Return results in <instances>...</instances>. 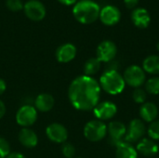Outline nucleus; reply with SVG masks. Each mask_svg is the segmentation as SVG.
I'll list each match as a JSON object with an SVG mask.
<instances>
[{
  "mask_svg": "<svg viewBox=\"0 0 159 158\" xmlns=\"http://www.w3.org/2000/svg\"><path fill=\"white\" fill-rule=\"evenodd\" d=\"M101 87L92 76L80 75L69 86L68 98L74 108L79 111L93 110L100 102Z\"/></svg>",
  "mask_w": 159,
  "mask_h": 158,
  "instance_id": "1",
  "label": "nucleus"
},
{
  "mask_svg": "<svg viewBox=\"0 0 159 158\" xmlns=\"http://www.w3.org/2000/svg\"><path fill=\"white\" fill-rule=\"evenodd\" d=\"M101 7L93 0H80L73 7V15L77 21L83 24H90L99 19Z\"/></svg>",
  "mask_w": 159,
  "mask_h": 158,
  "instance_id": "2",
  "label": "nucleus"
},
{
  "mask_svg": "<svg viewBox=\"0 0 159 158\" xmlns=\"http://www.w3.org/2000/svg\"><path fill=\"white\" fill-rule=\"evenodd\" d=\"M100 87L110 95H118L125 89L126 83L123 75L117 71L107 69L100 77Z\"/></svg>",
  "mask_w": 159,
  "mask_h": 158,
  "instance_id": "3",
  "label": "nucleus"
},
{
  "mask_svg": "<svg viewBox=\"0 0 159 158\" xmlns=\"http://www.w3.org/2000/svg\"><path fill=\"white\" fill-rule=\"evenodd\" d=\"M107 135V126L101 120H91L84 127L85 138L92 142H98Z\"/></svg>",
  "mask_w": 159,
  "mask_h": 158,
  "instance_id": "4",
  "label": "nucleus"
},
{
  "mask_svg": "<svg viewBox=\"0 0 159 158\" xmlns=\"http://www.w3.org/2000/svg\"><path fill=\"white\" fill-rule=\"evenodd\" d=\"M123 78L126 85L134 88H138L145 84L146 74L141 66L130 65L124 71Z\"/></svg>",
  "mask_w": 159,
  "mask_h": 158,
  "instance_id": "5",
  "label": "nucleus"
},
{
  "mask_svg": "<svg viewBox=\"0 0 159 158\" xmlns=\"http://www.w3.org/2000/svg\"><path fill=\"white\" fill-rule=\"evenodd\" d=\"M147 129L145 127L144 122L142 119L134 118L132 119L129 126L127 127V132L124 138V142L129 143H135L139 142L141 140L143 139Z\"/></svg>",
  "mask_w": 159,
  "mask_h": 158,
  "instance_id": "6",
  "label": "nucleus"
},
{
  "mask_svg": "<svg viewBox=\"0 0 159 158\" xmlns=\"http://www.w3.org/2000/svg\"><path fill=\"white\" fill-rule=\"evenodd\" d=\"M37 120V110L32 105L21 106L16 114V121L22 128L33 126Z\"/></svg>",
  "mask_w": 159,
  "mask_h": 158,
  "instance_id": "7",
  "label": "nucleus"
},
{
  "mask_svg": "<svg viewBox=\"0 0 159 158\" xmlns=\"http://www.w3.org/2000/svg\"><path fill=\"white\" fill-rule=\"evenodd\" d=\"M117 53L116 45L111 40H104L101 42L96 50V58L101 62L109 63L114 61Z\"/></svg>",
  "mask_w": 159,
  "mask_h": 158,
  "instance_id": "8",
  "label": "nucleus"
},
{
  "mask_svg": "<svg viewBox=\"0 0 159 158\" xmlns=\"http://www.w3.org/2000/svg\"><path fill=\"white\" fill-rule=\"evenodd\" d=\"M93 113L98 120L103 122L106 120L113 119L116 116L117 113V107L114 102L105 101V102H99L96 105V107L93 109Z\"/></svg>",
  "mask_w": 159,
  "mask_h": 158,
  "instance_id": "9",
  "label": "nucleus"
},
{
  "mask_svg": "<svg viewBox=\"0 0 159 158\" xmlns=\"http://www.w3.org/2000/svg\"><path fill=\"white\" fill-rule=\"evenodd\" d=\"M127 132V127L120 121H111L107 126V134L109 135V142L114 146L124 141Z\"/></svg>",
  "mask_w": 159,
  "mask_h": 158,
  "instance_id": "10",
  "label": "nucleus"
},
{
  "mask_svg": "<svg viewBox=\"0 0 159 158\" xmlns=\"http://www.w3.org/2000/svg\"><path fill=\"white\" fill-rule=\"evenodd\" d=\"M26 16L34 21L42 20L46 16V7L42 2L38 0H30L23 6Z\"/></svg>",
  "mask_w": 159,
  "mask_h": 158,
  "instance_id": "11",
  "label": "nucleus"
},
{
  "mask_svg": "<svg viewBox=\"0 0 159 158\" xmlns=\"http://www.w3.org/2000/svg\"><path fill=\"white\" fill-rule=\"evenodd\" d=\"M99 18L104 25L113 26L119 22L121 19V12L118 7L112 5H107L101 9Z\"/></svg>",
  "mask_w": 159,
  "mask_h": 158,
  "instance_id": "12",
  "label": "nucleus"
},
{
  "mask_svg": "<svg viewBox=\"0 0 159 158\" xmlns=\"http://www.w3.org/2000/svg\"><path fill=\"white\" fill-rule=\"evenodd\" d=\"M48 138L55 143H64L68 139V131L66 128L59 123H52L46 129Z\"/></svg>",
  "mask_w": 159,
  "mask_h": 158,
  "instance_id": "13",
  "label": "nucleus"
},
{
  "mask_svg": "<svg viewBox=\"0 0 159 158\" xmlns=\"http://www.w3.org/2000/svg\"><path fill=\"white\" fill-rule=\"evenodd\" d=\"M136 150L138 154H141L145 157H154L158 154L159 147L155 141L150 138H143L138 142Z\"/></svg>",
  "mask_w": 159,
  "mask_h": 158,
  "instance_id": "14",
  "label": "nucleus"
},
{
  "mask_svg": "<svg viewBox=\"0 0 159 158\" xmlns=\"http://www.w3.org/2000/svg\"><path fill=\"white\" fill-rule=\"evenodd\" d=\"M130 19H131L132 23L140 29L147 28L151 22V16L148 10L143 7L135 8L131 12Z\"/></svg>",
  "mask_w": 159,
  "mask_h": 158,
  "instance_id": "15",
  "label": "nucleus"
},
{
  "mask_svg": "<svg viewBox=\"0 0 159 158\" xmlns=\"http://www.w3.org/2000/svg\"><path fill=\"white\" fill-rule=\"evenodd\" d=\"M76 56V47L71 43L60 46L56 50V59L59 62L67 63L72 61Z\"/></svg>",
  "mask_w": 159,
  "mask_h": 158,
  "instance_id": "16",
  "label": "nucleus"
},
{
  "mask_svg": "<svg viewBox=\"0 0 159 158\" xmlns=\"http://www.w3.org/2000/svg\"><path fill=\"white\" fill-rule=\"evenodd\" d=\"M158 108L154 102H144L140 107V116L144 123H151L157 120Z\"/></svg>",
  "mask_w": 159,
  "mask_h": 158,
  "instance_id": "17",
  "label": "nucleus"
},
{
  "mask_svg": "<svg viewBox=\"0 0 159 158\" xmlns=\"http://www.w3.org/2000/svg\"><path fill=\"white\" fill-rule=\"evenodd\" d=\"M19 141L26 148H34L38 143V138L35 132L29 128H22L19 133Z\"/></svg>",
  "mask_w": 159,
  "mask_h": 158,
  "instance_id": "18",
  "label": "nucleus"
},
{
  "mask_svg": "<svg viewBox=\"0 0 159 158\" xmlns=\"http://www.w3.org/2000/svg\"><path fill=\"white\" fill-rule=\"evenodd\" d=\"M54 103H55V101L52 95L48 93H41L35 98L34 107L36 110L40 112L47 113V112H49L53 108Z\"/></svg>",
  "mask_w": 159,
  "mask_h": 158,
  "instance_id": "19",
  "label": "nucleus"
},
{
  "mask_svg": "<svg viewBox=\"0 0 159 158\" xmlns=\"http://www.w3.org/2000/svg\"><path fill=\"white\" fill-rule=\"evenodd\" d=\"M116 157L138 158V152L132 144L123 141L116 146Z\"/></svg>",
  "mask_w": 159,
  "mask_h": 158,
  "instance_id": "20",
  "label": "nucleus"
},
{
  "mask_svg": "<svg viewBox=\"0 0 159 158\" xmlns=\"http://www.w3.org/2000/svg\"><path fill=\"white\" fill-rule=\"evenodd\" d=\"M145 74L153 75L159 74V55H150L143 61V67Z\"/></svg>",
  "mask_w": 159,
  "mask_h": 158,
  "instance_id": "21",
  "label": "nucleus"
},
{
  "mask_svg": "<svg viewBox=\"0 0 159 158\" xmlns=\"http://www.w3.org/2000/svg\"><path fill=\"white\" fill-rule=\"evenodd\" d=\"M102 66V62L97 58L89 59L84 64V74L88 76H92L96 74Z\"/></svg>",
  "mask_w": 159,
  "mask_h": 158,
  "instance_id": "22",
  "label": "nucleus"
},
{
  "mask_svg": "<svg viewBox=\"0 0 159 158\" xmlns=\"http://www.w3.org/2000/svg\"><path fill=\"white\" fill-rule=\"evenodd\" d=\"M145 91L151 95L159 94V76H153L145 81Z\"/></svg>",
  "mask_w": 159,
  "mask_h": 158,
  "instance_id": "23",
  "label": "nucleus"
},
{
  "mask_svg": "<svg viewBox=\"0 0 159 158\" xmlns=\"http://www.w3.org/2000/svg\"><path fill=\"white\" fill-rule=\"evenodd\" d=\"M147 134L153 141H159V119H157L150 123L147 128Z\"/></svg>",
  "mask_w": 159,
  "mask_h": 158,
  "instance_id": "24",
  "label": "nucleus"
},
{
  "mask_svg": "<svg viewBox=\"0 0 159 158\" xmlns=\"http://www.w3.org/2000/svg\"><path fill=\"white\" fill-rule=\"evenodd\" d=\"M132 99L136 103L143 104L144 102H146L147 92L145 91V89H143L142 88H134V90L132 92Z\"/></svg>",
  "mask_w": 159,
  "mask_h": 158,
  "instance_id": "25",
  "label": "nucleus"
},
{
  "mask_svg": "<svg viewBox=\"0 0 159 158\" xmlns=\"http://www.w3.org/2000/svg\"><path fill=\"white\" fill-rule=\"evenodd\" d=\"M61 152L66 158H74L75 155V148L72 143L64 142L61 147Z\"/></svg>",
  "mask_w": 159,
  "mask_h": 158,
  "instance_id": "26",
  "label": "nucleus"
},
{
  "mask_svg": "<svg viewBox=\"0 0 159 158\" xmlns=\"http://www.w3.org/2000/svg\"><path fill=\"white\" fill-rule=\"evenodd\" d=\"M10 154V145L8 142L0 137V158H6Z\"/></svg>",
  "mask_w": 159,
  "mask_h": 158,
  "instance_id": "27",
  "label": "nucleus"
},
{
  "mask_svg": "<svg viewBox=\"0 0 159 158\" xmlns=\"http://www.w3.org/2000/svg\"><path fill=\"white\" fill-rule=\"evenodd\" d=\"M7 7L11 11H20L23 8V4L21 0H7Z\"/></svg>",
  "mask_w": 159,
  "mask_h": 158,
  "instance_id": "28",
  "label": "nucleus"
},
{
  "mask_svg": "<svg viewBox=\"0 0 159 158\" xmlns=\"http://www.w3.org/2000/svg\"><path fill=\"white\" fill-rule=\"evenodd\" d=\"M139 1L140 0H124V4L129 9H133L137 7Z\"/></svg>",
  "mask_w": 159,
  "mask_h": 158,
  "instance_id": "29",
  "label": "nucleus"
},
{
  "mask_svg": "<svg viewBox=\"0 0 159 158\" xmlns=\"http://www.w3.org/2000/svg\"><path fill=\"white\" fill-rule=\"evenodd\" d=\"M6 89H7V84H6L5 80L0 78V96L6 91Z\"/></svg>",
  "mask_w": 159,
  "mask_h": 158,
  "instance_id": "30",
  "label": "nucleus"
},
{
  "mask_svg": "<svg viewBox=\"0 0 159 158\" xmlns=\"http://www.w3.org/2000/svg\"><path fill=\"white\" fill-rule=\"evenodd\" d=\"M6 114V105L5 103L0 100V119L5 115Z\"/></svg>",
  "mask_w": 159,
  "mask_h": 158,
  "instance_id": "31",
  "label": "nucleus"
},
{
  "mask_svg": "<svg viewBox=\"0 0 159 158\" xmlns=\"http://www.w3.org/2000/svg\"><path fill=\"white\" fill-rule=\"evenodd\" d=\"M6 158H25V156L20 153H10Z\"/></svg>",
  "mask_w": 159,
  "mask_h": 158,
  "instance_id": "32",
  "label": "nucleus"
},
{
  "mask_svg": "<svg viewBox=\"0 0 159 158\" xmlns=\"http://www.w3.org/2000/svg\"><path fill=\"white\" fill-rule=\"evenodd\" d=\"M58 1H60V2H61V4H63V5L71 6V5H74V4H75L77 0H58Z\"/></svg>",
  "mask_w": 159,
  "mask_h": 158,
  "instance_id": "33",
  "label": "nucleus"
},
{
  "mask_svg": "<svg viewBox=\"0 0 159 158\" xmlns=\"http://www.w3.org/2000/svg\"><path fill=\"white\" fill-rule=\"evenodd\" d=\"M157 50L159 51V42L157 43Z\"/></svg>",
  "mask_w": 159,
  "mask_h": 158,
  "instance_id": "34",
  "label": "nucleus"
},
{
  "mask_svg": "<svg viewBox=\"0 0 159 158\" xmlns=\"http://www.w3.org/2000/svg\"><path fill=\"white\" fill-rule=\"evenodd\" d=\"M76 158H82V157H76Z\"/></svg>",
  "mask_w": 159,
  "mask_h": 158,
  "instance_id": "35",
  "label": "nucleus"
},
{
  "mask_svg": "<svg viewBox=\"0 0 159 158\" xmlns=\"http://www.w3.org/2000/svg\"><path fill=\"white\" fill-rule=\"evenodd\" d=\"M156 158H159V157H156Z\"/></svg>",
  "mask_w": 159,
  "mask_h": 158,
  "instance_id": "36",
  "label": "nucleus"
}]
</instances>
